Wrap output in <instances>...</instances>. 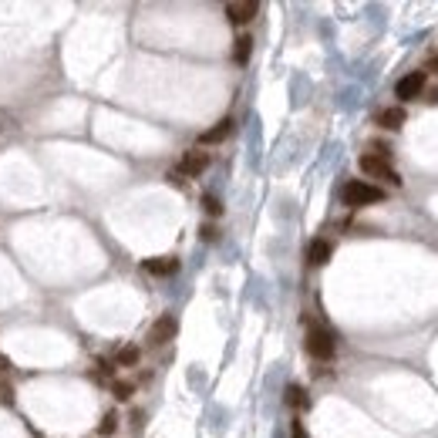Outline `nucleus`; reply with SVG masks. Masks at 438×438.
I'll return each mask as SVG.
<instances>
[{"instance_id":"nucleus-11","label":"nucleus","mask_w":438,"mask_h":438,"mask_svg":"<svg viewBox=\"0 0 438 438\" xmlns=\"http://www.w3.org/2000/svg\"><path fill=\"white\" fill-rule=\"evenodd\" d=\"M229 132H233V118L216 121L209 132H202V135H199V145H219L223 138H229Z\"/></svg>"},{"instance_id":"nucleus-16","label":"nucleus","mask_w":438,"mask_h":438,"mask_svg":"<svg viewBox=\"0 0 438 438\" xmlns=\"http://www.w3.org/2000/svg\"><path fill=\"white\" fill-rule=\"evenodd\" d=\"M111 394H115L118 401H128V398L135 394V381H115V384H111Z\"/></svg>"},{"instance_id":"nucleus-1","label":"nucleus","mask_w":438,"mask_h":438,"mask_svg":"<svg viewBox=\"0 0 438 438\" xmlns=\"http://www.w3.org/2000/svg\"><path fill=\"white\" fill-rule=\"evenodd\" d=\"M384 199V189H378L375 182H364V179H348L344 189H341V202L351 206V209H361V206H375Z\"/></svg>"},{"instance_id":"nucleus-7","label":"nucleus","mask_w":438,"mask_h":438,"mask_svg":"<svg viewBox=\"0 0 438 438\" xmlns=\"http://www.w3.org/2000/svg\"><path fill=\"white\" fill-rule=\"evenodd\" d=\"M212 162V155L209 152H202V149H189L185 155H182V162H179V172L189 179V176H202L206 169H209Z\"/></svg>"},{"instance_id":"nucleus-5","label":"nucleus","mask_w":438,"mask_h":438,"mask_svg":"<svg viewBox=\"0 0 438 438\" xmlns=\"http://www.w3.org/2000/svg\"><path fill=\"white\" fill-rule=\"evenodd\" d=\"M179 331V320L172 317V314H162V317L155 320L149 327V348H159V344H169L172 337Z\"/></svg>"},{"instance_id":"nucleus-18","label":"nucleus","mask_w":438,"mask_h":438,"mask_svg":"<svg viewBox=\"0 0 438 438\" xmlns=\"http://www.w3.org/2000/svg\"><path fill=\"white\" fill-rule=\"evenodd\" d=\"M199 236H202V240H206V243H212V240H219V229H216V226H209V223H206V226L199 229Z\"/></svg>"},{"instance_id":"nucleus-13","label":"nucleus","mask_w":438,"mask_h":438,"mask_svg":"<svg viewBox=\"0 0 438 438\" xmlns=\"http://www.w3.org/2000/svg\"><path fill=\"white\" fill-rule=\"evenodd\" d=\"M138 361H142V348H138V344H125V348H118V354H115V364H118V367H135Z\"/></svg>"},{"instance_id":"nucleus-12","label":"nucleus","mask_w":438,"mask_h":438,"mask_svg":"<svg viewBox=\"0 0 438 438\" xmlns=\"http://www.w3.org/2000/svg\"><path fill=\"white\" fill-rule=\"evenodd\" d=\"M250 54H253V37H250V34H240V37L233 41V61H236V64H246Z\"/></svg>"},{"instance_id":"nucleus-15","label":"nucleus","mask_w":438,"mask_h":438,"mask_svg":"<svg viewBox=\"0 0 438 438\" xmlns=\"http://www.w3.org/2000/svg\"><path fill=\"white\" fill-rule=\"evenodd\" d=\"M118 432V411H108L105 418H102V425H98V435H115Z\"/></svg>"},{"instance_id":"nucleus-20","label":"nucleus","mask_w":438,"mask_h":438,"mask_svg":"<svg viewBox=\"0 0 438 438\" xmlns=\"http://www.w3.org/2000/svg\"><path fill=\"white\" fill-rule=\"evenodd\" d=\"M169 182H172V185H179V189H182V185H185V176H182L179 169H172V172H169Z\"/></svg>"},{"instance_id":"nucleus-10","label":"nucleus","mask_w":438,"mask_h":438,"mask_svg":"<svg viewBox=\"0 0 438 438\" xmlns=\"http://www.w3.org/2000/svg\"><path fill=\"white\" fill-rule=\"evenodd\" d=\"M331 253H334L331 240H314L307 246V263H310V267H324V263L331 260Z\"/></svg>"},{"instance_id":"nucleus-4","label":"nucleus","mask_w":438,"mask_h":438,"mask_svg":"<svg viewBox=\"0 0 438 438\" xmlns=\"http://www.w3.org/2000/svg\"><path fill=\"white\" fill-rule=\"evenodd\" d=\"M425 88H428L425 71H411V75H405L394 85V95H398V102H415L418 95H425Z\"/></svg>"},{"instance_id":"nucleus-3","label":"nucleus","mask_w":438,"mask_h":438,"mask_svg":"<svg viewBox=\"0 0 438 438\" xmlns=\"http://www.w3.org/2000/svg\"><path fill=\"white\" fill-rule=\"evenodd\" d=\"M307 354L314 358V361H331L334 351H337V341H334V334L327 327H320V324H310L307 327Z\"/></svg>"},{"instance_id":"nucleus-8","label":"nucleus","mask_w":438,"mask_h":438,"mask_svg":"<svg viewBox=\"0 0 438 438\" xmlns=\"http://www.w3.org/2000/svg\"><path fill=\"white\" fill-rule=\"evenodd\" d=\"M142 270L149 273V276H172V273H179V260L176 257H149V260H142Z\"/></svg>"},{"instance_id":"nucleus-19","label":"nucleus","mask_w":438,"mask_h":438,"mask_svg":"<svg viewBox=\"0 0 438 438\" xmlns=\"http://www.w3.org/2000/svg\"><path fill=\"white\" fill-rule=\"evenodd\" d=\"M290 438H310V435H307V428H303V422L290 425Z\"/></svg>"},{"instance_id":"nucleus-2","label":"nucleus","mask_w":438,"mask_h":438,"mask_svg":"<svg viewBox=\"0 0 438 438\" xmlns=\"http://www.w3.org/2000/svg\"><path fill=\"white\" fill-rule=\"evenodd\" d=\"M358 166H361V172L367 176V179L375 182H388V185H401V176L394 172L391 159H381V155H375V152H364L361 159H358Z\"/></svg>"},{"instance_id":"nucleus-14","label":"nucleus","mask_w":438,"mask_h":438,"mask_svg":"<svg viewBox=\"0 0 438 438\" xmlns=\"http://www.w3.org/2000/svg\"><path fill=\"white\" fill-rule=\"evenodd\" d=\"M287 405L290 408H297V411H303L307 405H310V401H307V391H303L300 384H290L287 388Z\"/></svg>"},{"instance_id":"nucleus-21","label":"nucleus","mask_w":438,"mask_h":438,"mask_svg":"<svg viewBox=\"0 0 438 438\" xmlns=\"http://www.w3.org/2000/svg\"><path fill=\"white\" fill-rule=\"evenodd\" d=\"M428 71H432V75H438V54H432V58H428Z\"/></svg>"},{"instance_id":"nucleus-17","label":"nucleus","mask_w":438,"mask_h":438,"mask_svg":"<svg viewBox=\"0 0 438 438\" xmlns=\"http://www.w3.org/2000/svg\"><path fill=\"white\" fill-rule=\"evenodd\" d=\"M202 209L209 212V216H223V202H219V196L206 193V196H202Z\"/></svg>"},{"instance_id":"nucleus-9","label":"nucleus","mask_w":438,"mask_h":438,"mask_svg":"<svg viewBox=\"0 0 438 438\" xmlns=\"http://www.w3.org/2000/svg\"><path fill=\"white\" fill-rule=\"evenodd\" d=\"M408 121V111L401 105H391V108H381L378 111V128H388V132H398L401 125Z\"/></svg>"},{"instance_id":"nucleus-22","label":"nucleus","mask_w":438,"mask_h":438,"mask_svg":"<svg viewBox=\"0 0 438 438\" xmlns=\"http://www.w3.org/2000/svg\"><path fill=\"white\" fill-rule=\"evenodd\" d=\"M4 367H7V364H4V361H0V375H4Z\"/></svg>"},{"instance_id":"nucleus-6","label":"nucleus","mask_w":438,"mask_h":438,"mask_svg":"<svg viewBox=\"0 0 438 438\" xmlns=\"http://www.w3.org/2000/svg\"><path fill=\"white\" fill-rule=\"evenodd\" d=\"M257 14H260V4H253V0H233V4H226V20L236 24V28L257 20Z\"/></svg>"}]
</instances>
